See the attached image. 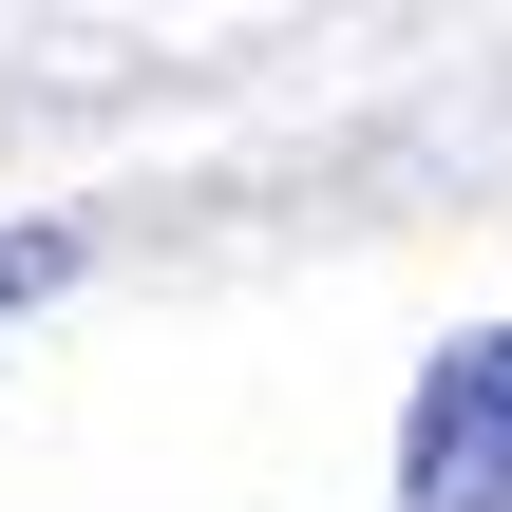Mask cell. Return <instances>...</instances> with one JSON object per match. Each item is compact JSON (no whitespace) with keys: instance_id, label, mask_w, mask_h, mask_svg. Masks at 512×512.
I'll use <instances>...</instances> for the list:
<instances>
[{"instance_id":"obj_2","label":"cell","mask_w":512,"mask_h":512,"mask_svg":"<svg viewBox=\"0 0 512 512\" xmlns=\"http://www.w3.org/2000/svg\"><path fill=\"white\" fill-rule=\"evenodd\" d=\"M57 285H76V228H0V323L57 304Z\"/></svg>"},{"instance_id":"obj_1","label":"cell","mask_w":512,"mask_h":512,"mask_svg":"<svg viewBox=\"0 0 512 512\" xmlns=\"http://www.w3.org/2000/svg\"><path fill=\"white\" fill-rule=\"evenodd\" d=\"M399 512H512V323L418 361V399H399Z\"/></svg>"}]
</instances>
